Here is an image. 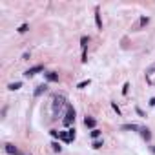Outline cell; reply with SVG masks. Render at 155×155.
<instances>
[{"label":"cell","instance_id":"6da1fadb","mask_svg":"<svg viewBox=\"0 0 155 155\" xmlns=\"http://www.w3.org/2000/svg\"><path fill=\"white\" fill-rule=\"evenodd\" d=\"M64 104H66V97L64 95H57L53 99V117L55 119L58 117V113H60V109L64 108Z\"/></svg>","mask_w":155,"mask_h":155},{"label":"cell","instance_id":"7a4b0ae2","mask_svg":"<svg viewBox=\"0 0 155 155\" xmlns=\"http://www.w3.org/2000/svg\"><path fill=\"white\" fill-rule=\"evenodd\" d=\"M75 121V109L71 106H66V117H64V126H70Z\"/></svg>","mask_w":155,"mask_h":155},{"label":"cell","instance_id":"3957f363","mask_svg":"<svg viewBox=\"0 0 155 155\" xmlns=\"http://www.w3.org/2000/svg\"><path fill=\"white\" fill-rule=\"evenodd\" d=\"M40 71H44V66L42 64H38V66H33V68H29L24 75L26 77H33V75H37V73H40Z\"/></svg>","mask_w":155,"mask_h":155},{"label":"cell","instance_id":"277c9868","mask_svg":"<svg viewBox=\"0 0 155 155\" xmlns=\"http://www.w3.org/2000/svg\"><path fill=\"white\" fill-rule=\"evenodd\" d=\"M146 82H148V84H155V66L148 70V73H146Z\"/></svg>","mask_w":155,"mask_h":155},{"label":"cell","instance_id":"5b68a950","mask_svg":"<svg viewBox=\"0 0 155 155\" xmlns=\"http://www.w3.org/2000/svg\"><path fill=\"white\" fill-rule=\"evenodd\" d=\"M44 77H46L48 82H58V73L55 71H48V73H44Z\"/></svg>","mask_w":155,"mask_h":155},{"label":"cell","instance_id":"8992f818","mask_svg":"<svg viewBox=\"0 0 155 155\" xmlns=\"http://www.w3.org/2000/svg\"><path fill=\"white\" fill-rule=\"evenodd\" d=\"M48 91V84H40L37 86V90H35V97H40L42 93H46Z\"/></svg>","mask_w":155,"mask_h":155},{"label":"cell","instance_id":"52a82bcc","mask_svg":"<svg viewBox=\"0 0 155 155\" xmlns=\"http://www.w3.org/2000/svg\"><path fill=\"white\" fill-rule=\"evenodd\" d=\"M95 124H97V121H95V119H91V117H86V119H84V126H86V128L95 130Z\"/></svg>","mask_w":155,"mask_h":155},{"label":"cell","instance_id":"ba28073f","mask_svg":"<svg viewBox=\"0 0 155 155\" xmlns=\"http://www.w3.org/2000/svg\"><path fill=\"white\" fill-rule=\"evenodd\" d=\"M141 137H142L144 141H151V131H150L148 128H141Z\"/></svg>","mask_w":155,"mask_h":155},{"label":"cell","instance_id":"9c48e42d","mask_svg":"<svg viewBox=\"0 0 155 155\" xmlns=\"http://www.w3.org/2000/svg\"><path fill=\"white\" fill-rule=\"evenodd\" d=\"M4 148H6V151H7L9 155H20L18 150H16V146H13V144H6Z\"/></svg>","mask_w":155,"mask_h":155},{"label":"cell","instance_id":"30bf717a","mask_svg":"<svg viewBox=\"0 0 155 155\" xmlns=\"http://www.w3.org/2000/svg\"><path fill=\"white\" fill-rule=\"evenodd\" d=\"M95 24L99 29H102V18H100V13H99V7H95Z\"/></svg>","mask_w":155,"mask_h":155},{"label":"cell","instance_id":"8fae6325","mask_svg":"<svg viewBox=\"0 0 155 155\" xmlns=\"http://www.w3.org/2000/svg\"><path fill=\"white\" fill-rule=\"evenodd\" d=\"M60 139H62L64 142H71V139H70V135H68V131H60Z\"/></svg>","mask_w":155,"mask_h":155},{"label":"cell","instance_id":"7c38bea8","mask_svg":"<svg viewBox=\"0 0 155 155\" xmlns=\"http://www.w3.org/2000/svg\"><path fill=\"white\" fill-rule=\"evenodd\" d=\"M122 130H131V131H135V130H141V128H139L137 124H124Z\"/></svg>","mask_w":155,"mask_h":155},{"label":"cell","instance_id":"4fadbf2b","mask_svg":"<svg viewBox=\"0 0 155 155\" xmlns=\"http://www.w3.org/2000/svg\"><path fill=\"white\" fill-rule=\"evenodd\" d=\"M88 42H90V38H88V37H82V38H80V46H82V51H86V46H88Z\"/></svg>","mask_w":155,"mask_h":155},{"label":"cell","instance_id":"5bb4252c","mask_svg":"<svg viewBox=\"0 0 155 155\" xmlns=\"http://www.w3.org/2000/svg\"><path fill=\"white\" fill-rule=\"evenodd\" d=\"M148 22H150V18H148V16H141V20H139V28H144Z\"/></svg>","mask_w":155,"mask_h":155},{"label":"cell","instance_id":"9a60e30c","mask_svg":"<svg viewBox=\"0 0 155 155\" xmlns=\"http://www.w3.org/2000/svg\"><path fill=\"white\" fill-rule=\"evenodd\" d=\"M20 86H22V82H11V84H9L7 88H9V90H11V91H15V90H18V88H20Z\"/></svg>","mask_w":155,"mask_h":155},{"label":"cell","instance_id":"2e32d148","mask_svg":"<svg viewBox=\"0 0 155 155\" xmlns=\"http://www.w3.org/2000/svg\"><path fill=\"white\" fill-rule=\"evenodd\" d=\"M86 86H90V80H82V82H79V84H77L79 90H82V88H86Z\"/></svg>","mask_w":155,"mask_h":155},{"label":"cell","instance_id":"e0dca14e","mask_svg":"<svg viewBox=\"0 0 155 155\" xmlns=\"http://www.w3.org/2000/svg\"><path fill=\"white\" fill-rule=\"evenodd\" d=\"M28 29H29V26H28V24H22V26L18 28V33H26Z\"/></svg>","mask_w":155,"mask_h":155},{"label":"cell","instance_id":"ac0fdd59","mask_svg":"<svg viewBox=\"0 0 155 155\" xmlns=\"http://www.w3.org/2000/svg\"><path fill=\"white\" fill-rule=\"evenodd\" d=\"M99 135H100V130H97V128H95V130H91V137H93V139H97Z\"/></svg>","mask_w":155,"mask_h":155},{"label":"cell","instance_id":"d6986e66","mask_svg":"<svg viewBox=\"0 0 155 155\" xmlns=\"http://www.w3.org/2000/svg\"><path fill=\"white\" fill-rule=\"evenodd\" d=\"M51 146H53V151H60V150H62L58 142H51Z\"/></svg>","mask_w":155,"mask_h":155},{"label":"cell","instance_id":"ffe728a7","mask_svg":"<svg viewBox=\"0 0 155 155\" xmlns=\"http://www.w3.org/2000/svg\"><path fill=\"white\" fill-rule=\"evenodd\" d=\"M51 137H55V139H60V131H57V130H51Z\"/></svg>","mask_w":155,"mask_h":155},{"label":"cell","instance_id":"44dd1931","mask_svg":"<svg viewBox=\"0 0 155 155\" xmlns=\"http://www.w3.org/2000/svg\"><path fill=\"white\" fill-rule=\"evenodd\" d=\"M68 135H70V139L73 141V139H75V130H68Z\"/></svg>","mask_w":155,"mask_h":155},{"label":"cell","instance_id":"7402d4cb","mask_svg":"<svg viewBox=\"0 0 155 155\" xmlns=\"http://www.w3.org/2000/svg\"><path fill=\"white\" fill-rule=\"evenodd\" d=\"M100 146H102V142H100V141H95V142H93V148H95V150H99Z\"/></svg>","mask_w":155,"mask_h":155},{"label":"cell","instance_id":"603a6c76","mask_svg":"<svg viewBox=\"0 0 155 155\" xmlns=\"http://www.w3.org/2000/svg\"><path fill=\"white\" fill-rule=\"evenodd\" d=\"M112 108H113V109H115V112H117V113H121V109H119V106H117V104H115V102H112Z\"/></svg>","mask_w":155,"mask_h":155},{"label":"cell","instance_id":"cb8c5ba5","mask_svg":"<svg viewBox=\"0 0 155 155\" xmlns=\"http://www.w3.org/2000/svg\"><path fill=\"white\" fill-rule=\"evenodd\" d=\"M128 88H130V84H124V88H122V93H124V95L128 93Z\"/></svg>","mask_w":155,"mask_h":155},{"label":"cell","instance_id":"d4e9b609","mask_svg":"<svg viewBox=\"0 0 155 155\" xmlns=\"http://www.w3.org/2000/svg\"><path fill=\"white\" fill-rule=\"evenodd\" d=\"M150 106H155V97H153L151 100H150Z\"/></svg>","mask_w":155,"mask_h":155},{"label":"cell","instance_id":"484cf974","mask_svg":"<svg viewBox=\"0 0 155 155\" xmlns=\"http://www.w3.org/2000/svg\"><path fill=\"white\" fill-rule=\"evenodd\" d=\"M151 150H153V153H155V148H151Z\"/></svg>","mask_w":155,"mask_h":155}]
</instances>
